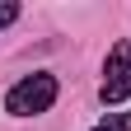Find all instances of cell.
<instances>
[{
	"mask_svg": "<svg viewBox=\"0 0 131 131\" xmlns=\"http://www.w3.org/2000/svg\"><path fill=\"white\" fill-rule=\"evenodd\" d=\"M14 19H19V5L14 0H0V28H9Z\"/></svg>",
	"mask_w": 131,
	"mask_h": 131,
	"instance_id": "cell-4",
	"label": "cell"
},
{
	"mask_svg": "<svg viewBox=\"0 0 131 131\" xmlns=\"http://www.w3.org/2000/svg\"><path fill=\"white\" fill-rule=\"evenodd\" d=\"M52 103H56V75H47V70L24 75L19 84L5 94V112H14V117H38V112H47Z\"/></svg>",
	"mask_w": 131,
	"mask_h": 131,
	"instance_id": "cell-1",
	"label": "cell"
},
{
	"mask_svg": "<svg viewBox=\"0 0 131 131\" xmlns=\"http://www.w3.org/2000/svg\"><path fill=\"white\" fill-rule=\"evenodd\" d=\"M126 94H131V42H117V47L108 52L103 89H98V98H103V103H122Z\"/></svg>",
	"mask_w": 131,
	"mask_h": 131,
	"instance_id": "cell-2",
	"label": "cell"
},
{
	"mask_svg": "<svg viewBox=\"0 0 131 131\" xmlns=\"http://www.w3.org/2000/svg\"><path fill=\"white\" fill-rule=\"evenodd\" d=\"M94 131H131V112H108Z\"/></svg>",
	"mask_w": 131,
	"mask_h": 131,
	"instance_id": "cell-3",
	"label": "cell"
}]
</instances>
